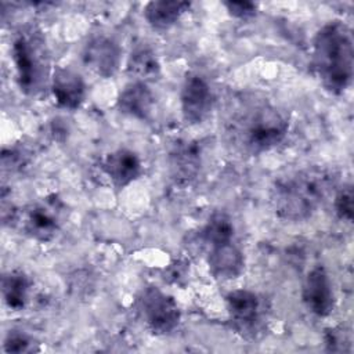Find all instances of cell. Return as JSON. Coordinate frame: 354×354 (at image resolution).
<instances>
[{
    "label": "cell",
    "instance_id": "11",
    "mask_svg": "<svg viewBox=\"0 0 354 354\" xmlns=\"http://www.w3.org/2000/svg\"><path fill=\"white\" fill-rule=\"evenodd\" d=\"M51 94L55 104L66 111L77 109L86 97L83 77L71 68L55 66L51 73Z\"/></svg>",
    "mask_w": 354,
    "mask_h": 354
},
{
    "label": "cell",
    "instance_id": "6",
    "mask_svg": "<svg viewBox=\"0 0 354 354\" xmlns=\"http://www.w3.org/2000/svg\"><path fill=\"white\" fill-rule=\"evenodd\" d=\"M181 113L187 123H202L213 109L214 95L210 84L198 73H188L180 93Z\"/></svg>",
    "mask_w": 354,
    "mask_h": 354
},
{
    "label": "cell",
    "instance_id": "1",
    "mask_svg": "<svg viewBox=\"0 0 354 354\" xmlns=\"http://www.w3.org/2000/svg\"><path fill=\"white\" fill-rule=\"evenodd\" d=\"M311 68L326 91L343 94L354 73V43L351 29L339 19L322 25L314 39Z\"/></svg>",
    "mask_w": 354,
    "mask_h": 354
},
{
    "label": "cell",
    "instance_id": "17",
    "mask_svg": "<svg viewBox=\"0 0 354 354\" xmlns=\"http://www.w3.org/2000/svg\"><path fill=\"white\" fill-rule=\"evenodd\" d=\"M126 71L129 75L134 76L136 80L147 83L160 75V62L152 47L148 44H138L129 55Z\"/></svg>",
    "mask_w": 354,
    "mask_h": 354
},
{
    "label": "cell",
    "instance_id": "3",
    "mask_svg": "<svg viewBox=\"0 0 354 354\" xmlns=\"http://www.w3.org/2000/svg\"><path fill=\"white\" fill-rule=\"evenodd\" d=\"M11 57L21 91L29 95L37 94L48 76V58L40 33L35 30L19 33L12 41Z\"/></svg>",
    "mask_w": 354,
    "mask_h": 354
},
{
    "label": "cell",
    "instance_id": "20",
    "mask_svg": "<svg viewBox=\"0 0 354 354\" xmlns=\"http://www.w3.org/2000/svg\"><path fill=\"white\" fill-rule=\"evenodd\" d=\"M33 340L21 330H10L4 339V351L6 353H28L33 351Z\"/></svg>",
    "mask_w": 354,
    "mask_h": 354
},
{
    "label": "cell",
    "instance_id": "14",
    "mask_svg": "<svg viewBox=\"0 0 354 354\" xmlns=\"http://www.w3.org/2000/svg\"><path fill=\"white\" fill-rule=\"evenodd\" d=\"M202 149L196 141L178 142L170 152V174L176 184L189 185L199 174Z\"/></svg>",
    "mask_w": 354,
    "mask_h": 354
},
{
    "label": "cell",
    "instance_id": "24",
    "mask_svg": "<svg viewBox=\"0 0 354 354\" xmlns=\"http://www.w3.org/2000/svg\"><path fill=\"white\" fill-rule=\"evenodd\" d=\"M183 266L184 264L181 261H176L174 264H171V268L169 270V275H170V278L174 279V282H178L183 278L180 275H185V270Z\"/></svg>",
    "mask_w": 354,
    "mask_h": 354
},
{
    "label": "cell",
    "instance_id": "8",
    "mask_svg": "<svg viewBox=\"0 0 354 354\" xmlns=\"http://www.w3.org/2000/svg\"><path fill=\"white\" fill-rule=\"evenodd\" d=\"M301 299L307 310L319 317H328L335 308V293L326 268L321 264L313 267L303 282Z\"/></svg>",
    "mask_w": 354,
    "mask_h": 354
},
{
    "label": "cell",
    "instance_id": "2",
    "mask_svg": "<svg viewBox=\"0 0 354 354\" xmlns=\"http://www.w3.org/2000/svg\"><path fill=\"white\" fill-rule=\"evenodd\" d=\"M330 177L321 169H307L279 180L272 191V203L279 218L301 221L317 210L328 189Z\"/></svg>",
    "mask_w": 354,
    "mask_h": 354
},
{
    "label": "cell",
    "instance_id": "18",
    "mask_svg": "<svg viewBox=\"0 0 354 354\" xmlns=\"http://www.w3.org/2000/svg\"><path fill=\"white\" fill-rule=\"evenodd\" d=\"M30 281L21 270H12L3 277L1 295L6 306L14 311L24 310L29 300Z\"/></svg>",
    "mask_w": 354,
    "mask_h": 354
},
{
    "label": "cell",
    "instance_id": "16",
    "mask_svg": "<svg viewBox=\"0 0 354 354\" xmlns=\"http://www.w3.org/2000/svg\"><path fill=\"white\" fill-rule=\"evenodd\" d=\"M191 3L177 0H153L145 4L144 18L159 30H165L177 24V21L189 10Z\"/></svg>",
    "mask_w": 354,
    "mask_h": 354
},
{
    "label": "cell",
    "instance_id": "22",
    "mask_svg": "<svg viewBox=\"0 0 354 354\" xmlns=\"http://www.w3.org/2000/svg\"><path fill=\"white\" fill-rule=\"evenodd\" d=\"M224 7L232 18L246 21L257 14V4L253 1H224Z\"/></svg>",
    "mask_w": 354,
    "mask_h": 354
},
{
    "label": "cell",
    "instance_id": "23",
    "mask_svg": "<svg viewBox=\"0 0 354 354\" xmlns=\"http://www.w3.org/2000/svg\"><path fill=\"white\" fill-rule=\"evenodd\" d=\"M325 343H326V346H329V350L337 351V346L339 344L350 343V340H348V337H347L344 330L332 328V329L326 330V333H325Z\"/></svg>",
    "mask_w": 354,
    "mask_h": 354
},
{
    "label": "cell",
    "instance_id": "7",
    "mask_svg": "<svg viewBox=\"0 0 354 354\" xmlns=\"http://www.w3.org/2000/svg\"><path fill=\"white\" fill-rule=\"evenodd\" d=\"M22 231L37 242L51 241L59 230V203L55 199H46L22 210L19 217Z\"/></svg>",
    "mask_w": 354,
    "mask_h": 354
},
{
    "label": "cell",
    "instance_id": "4",
    "mask_svg": "<svg viewBox=\"0 0 354 354\" xmlns=\"http://www.w3.org/2000/svg\"><path fill=\"white\" fill-rule=\"evenodd\" d=\"M289 130L286 116L271 105H261L252 111L241 130L242 141L253 153H261L279 145Z\"/></svg>",
    "mask_w": 354,
    "mask_h": 354
},
{
    "label": "cell",
    "instance_id": "13",
    "mask_svg": "<svg viewBox=\"0 0 354 354\" xmlns=\"http://www.w3.org/2000/svg\"><path fill=\"white\" fill-rule=\"evenodd\" d=\"M206 261L213 278L221 281L235 279L245 270V256L234 241L210 246Z\"/></svg>",
    "mask_w": 354,
    "mask_h": 354
},
{
    "label": "cell",
    "instance_id": "21",
    "mask_svg": "<svg viewBox=\"0 0 354 354\" xmlns=\"http://www.w3.org/2000/svg\"><path fill=\"white\" fill-rule=\"evenodd\" d=\"M335 213L340 220L351 221L353 220V188L351 185H346L339 189L335 196Z\"/></svg>",
    "mask_w": 354,
    "mask_h": 354
},
{
    "label": "cell",
    "instance_id": "5",
    "mask_svg": "<svg viewBox=\"0 0 354 354\" xmlns=\"http://www.w3.org/2000/svg\"><path fill=\"white\" fill-rule=\"evenodd\" d=\"M137 311L153 335H170L181 321V311L174 297L153 285L140 292Z\"/></svg>",
    "mask_w": 354,
    "mask_h": 354
},
{
    "label": "cell",
    "instance_id": "12",
    "mask_svg": "<svg viewBox=\"0 0 354 354\" xmlns=\"http://www.w3.org/2000/svg\"><path fill=\"white\" fill-rule=\"evenodd\" d=\"M102 170L116 189H123L140 178L142 163L134 151L118 148L105 156Z\"/></svg>",
    "mask_w": 354,
    "mask_h": 354
},
{
    "label": "cell",
    "instance_id": "15",
    "mask_svg": "<svg viewBox=\"0 0 354 354\" xmlns=\"http://www.w3.org/2000/svg\"><path fill=\"white\" fill-rule=\"evenodd\" d=\"M116 106L123 115L138 120H148L155 106V97L145 82L134 80L119 93Z\"/></svg>",
    "mask_w": 354,
    "mask_h": 354
},
{
    "label": "cell",
    "instance_id": "9",
    "mask_svg": "<svg viewBox=\"0 0 354 354\" xmlns=\"http://www.w3.org/2000/svg\"><path fill=\"white\" fill-rule=\"evenodd\" d=\"M82 58L90 71L104 79H108L113 76L120 66L122 48L112 37L98 35L86 43Z\"/></svg>",
    "mask_w": 354,
    "mask_h": 354
},
{
    "label": "cell",
    "instance_id": "19",
    "mask_svg": "<svg viewBox=\"0 0 354 354\" xmlns=\"http://www.w3.org/2000/svg\"><path fill=\"white\" fill-rule=\"evenodd\" d=\"M234 223L228 214L224 212L213 213L206 224L202 227L199 238L207 246H213L217 243L234 241Z\"/></svg>",
    "mask_w": 354,
    "mask_h": 354
},
{
    "label": "cell",
    "instance_id": "10",
    "mask_svg": "<svg viewBox=\"0 0 354 354\" xmlns=\"http://www.w3.org/2000/svg\"><path fill=\"white\" fill-rule=\"evenodd\" d=\"M225 307L234 326L239 332H254L259 326L263 303L257 293L248 289H235L225 296Z\"/></svg>",
    "mask_w": 354,
    "mask_h": 354
}]
</instances>
